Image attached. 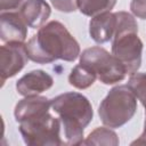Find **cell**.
Instances as JSON below:
<instances>
[{
    "label": "cell",
    "instance_id": "cell-10",
    "mask_svg": "<svg viewBox=\"0 0 146 146\" xmlns=\"http://www.w3.org/2000/svg\"><path fill=\"white\" fill-rule=\"evenodd\" d=\"M18 13L29 27L40 29L49 18L51 9L46 0H26Z\"/></svg>",
    "mask_w": 146,
    "mask_h": 146
},
{
    "label": "cell",
    "instance_id": "cell-2",
    "mask_svg": "<svg viewBox=\"0 0 146 146\" xmlns=\"http://www.w3.org/2000/svg\"><path fill=\"white\" fill-rule=\"evenodd\" d=\"M51 107L59 115L64 130V145H81L84 128L94 116L89 99L80 92H64L51 99Z\"/></svg>",
    "mask_w": 146,
    "mask_h": 146
},
{
    "label": "cell",
    "instance_id": "cell-8",
    "mask_svg": "<svg viewBox=\"0 0 146 146\" xmlns=\"http://www.w3.org/2000/svg\"><path fill=\"white\" fill-rule=\"evenodd\" d=\"M54 84V79L50 74L42 70H33L23 75L16 82V90L19 95L36 96L50 89Z\"/></svg>",
    "mask_w": 146,
    "mask_h": 146
},
{
    "label": "cell",
    "instance_id": "cell-11",
    "mask_svg": "<svg viewBox=\"0 0 146 146\" xmlns=\"http://www.w3.org/2000/svg\"><path fill=\"white\" fill-rule=\"evenodd\" d=\"M116 29L115 13H104L91 17L89 22V34L97 43H105L113 39Z\"/></svg>",
    "mask_w": 146,
    "mask_h": 146
},
{
    "label": "cell",
    "instance_id": "cell-19",
    "mask_svg": "<svg viewBox=\"0 0 146 146\" xmlns=\"http://www.w3.org/2000/svg\"><path fill=\"white\" fill-rule=\"evenodd\" d=\"M24 0H0V10L1 13L14 11L16 9H21Z\"/></svg>",
    "mask_w": 146,
    "mask_h": 146
},
{
    "label": "cell",
    "instance_id": "cell-9",
    "mask_svg": "<svg viewBox=\"0 0 146 146\" xmlns=\"http://www.w3.org/2000/svg\"><path fill=\"white\" fill-rule=\"evenodd\" d=\"M27 36V25L19 13L8 11L0 15V39L2 42H24Z\"/></svg>",
    "mask_w": 146,
    "mask_h": 146
},
{
    "label": "cell",
    "instance_id": "cell-14",
    "mask_svg": "<svg viewBox=\"0 0 146 146\" xmlns=\"http://www.w3.org/2000/svg\"><path fill=\"white\" fill-rule=\"evenodd\" d=\"M120 143L117 135L108 129V128H104V127H99L96 128L94 131H91L88 137L86 138V140H83V145H106V146H117Z\"/></svg>",
    "mask_w": 146,
    "mask_h": 146
},
{
    "label": "cell",
    "instance_id": "cell-16",
    "mask_svg": "<svg viewBox=\"0 0 146 146\" xmlns=\"http://www.w3.org/2000/svg\"><path fill=\"white\" fill-rule=\"evenodd\" d=\"M128 87L132 90L137 99L143 104L146 105V73H133L130 75L128 81Z\"/></svg>",
    "mask_w": 146,
    "mask_h": 146
},
{
    "label": "cell",
    "instance_id": "cell-18",
    "mask_svg": "<svg viewBox=\"0 0 146 146\" xmlns=\"http://www.w3.org/2000/svg\"><path fill=\"white\" fill-rule=\"evenodd\" d=\"M130 10L136 17L146 19V0H131Z\"/></svg>",
    "mask_w": 146,
    "mask_h": 146
},
{
    "label": "cell",
    "instance_id": "cell-7",
    "mask_svg": "<svg viewBox=\"0 0 146 146\" xmlns=\"http://www.w3.org/2000/svg\"><path fill=\"white\" fill-rule=\"evenodd\" d=\"M29 59L24 42H8L2 44L0 48V75L2 84L7 79L21 72Z\"/></svg>",
    "mask_w": 146,
    "mask_h": 146
},
{
    "label": "cell",
    "instance_id": "cell-15",
    "mask_svg": "<svg viewBox=\"0 0 146 146\" xmlns=\"http://www.w3.org/2000/svg\"><path fill=\"white\" fill-rule=\"evenodd\" d=\"M116 0H78V8L81 14L95 17L97 15L111 11L115 6Z\"/></svg>",
    "mask_w": 146,
    "mask_h": 146
},
{
    "label": "cell",
    "instance_id": "cell-12",
    "mask_svg": "<svg viewBox=\"0 0 146 146\" xmlns=\"http://www.w3.org/2000/svg\"><path fill=\"white\" fill-rule=\"evenodd\" d=\"M51 107V100L43 96H27L19 100L14 110L15 120L19 123L33 116L48 113Z\"/></svg>",
    "mask_w": 146,
    "mask_h": 146
},
{
    "label": "cell",
    "instance_id": "cell-1",
    "mask_svg": "<svg viewBox=\"0 0 146 146\" xmlns=\"http://www.w3.org/2000/svg\"><path fill=\"white\" fill-rule=\"evenodd\" d=\"M29 58L38 64H49L57 59L74 62L80 56V44L58 21L41 26L26 43Z\"/></svg>",
    "mask_w": 146,
    "mask_h": 146
},
{
    "label": "cell",
    "instance_id": "cell-6",
    "mask_svg": "<svg viewBox=\"0 0 146 146\" xmlns=\"http://www.w3.org/2000/svg\"><path fill=\"white\" fill-rule=\"evenodd\" d=\"M80 63L88 66L104 84L117 83L127 75L123 64L113 54L99 46L84 49L80 54Z\"/></svg>",
    "mask_w": 146,
    "mask_h": 146
},
{
    "label": "cell",
    "instance_id": "cell-3",
    "mask_svg": "<svg viewBox=\"0 0 146 146\" xmlns=\"http://www.w3.org/2000/svg\"><path fill=\"white\" fill-rule=\"evenodd\" d=\"M116 29L112 42V54L123 64L127 74L136 73L141 64L143 41L138 36V24L127 11H116Z\"/></svg>",
    "mask_w": 146,
    "mask_h": 146
},
{
    "label": "cell",
    "instance_id": "cell-4",
    "mask_svg": "<svg viewBox=\"0 0 146 146\" xmlns=\"http://www.w3.org/2000/svg\"><path fill=\"white\" fill-rule=\"evenodd\" d=\"M137 111V97L128 84L112 88L98 107L102 122L108 128H120L129 122Z\"/></svg>",
    "mask_w": 146,
    "mask_h": 146
},
{
    "label": "cell",
    "instance_id": "cell-20",
    "mask_svg": "<svg viewBox=\"0 0 146 146\" xmlns=\"http://www.w3.org/2000/svg\"><path fill=\"white\" fill-rule=\"evenodd\" d=\"M145 107V123H144V131L143 133L139 136L138 139H136L135 141L131 143V145H146V105L144 106Z\"/></svg>",
    "mask_w": 146,
    "mask_h": 146
},
{
    "label": "cell",
    "instance_id": "cell-17",
    "mask_svg": "<svg viewBox=\"0 0 146 146\" xmlns=\"http://www.w3.org/2000/svg\"><path fill=\"white\" fill-rule=\"evenodd\" d=\"M50 2L62 13H73L78 9V0H50Z\"/></svg>",
    "mask_w": 146,
    "mask_h": 146
},
{
    "label": "cell",
    "instance_id": "cell-5",
    "mask_svg": "<svg viewBox=\"0 0 146 146\" xmlns=\"http://www.w3.org/2000/svg\"><path fill=\"white\" fill-rule=\"evenodd\" d=\"M60 120L49 112L19 122V132L29 146L64 145L60 138Z\"/></svg>",
    "mask_w": 146,
    "mask_h": 146
},
{
    "label": "cell",
    "instance_id": "cell-13",
    "mask_svg": "<svg viewBox=\"0 0 146 146\" xmlns=\"http://www.w3.org/2000/svg\"><path fill=\"white\" fill-rule=\"evenodd\" d=\"M97 76L96 74L86 65L79 64L71 70L68 75V82L76 89H87L94 84Z\"/></svg>",
    "mask_w": 146,
    "mask_h": 146
}]
</instances>
